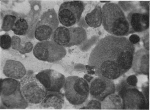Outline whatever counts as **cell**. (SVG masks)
Returning a JSON list of instances; mask_svg holds the SVG:
<instances>
[{
  "label": "cell",
  "instance_id": "cell-5",
  "mask_svg": "<svg viewBox=\"0 0 150 110\" xmlns=\"http://www.w3.org/2000/svg\"><path fill=\"white\" fill-rule=\"evenodd\" d=\"M64 88L66 98L73 105H81L88 99L89 85L85 79L76 76L68 77Z\"/></svg>",
  "mask_w": 150,
  "mask_h": 110
},
{
  "label": "cell",
  "instance_id": "cell-19",
  "mask_svg": "<svg viewBox=\"0 0 150 110\" xmlns=\"http://www.w3.org/2000/svg\"><path fill=\"white\" fill-rule=\"evenodd\" d=\"M17 19V16L12 14L8 13L3 16L2 21L1 28L5 32L11 30Z\"/></svg>",
  "mask_w": 150,
  "mask_h": 110
},
{
  "label": "cell",
  "instance_id": "cell-2",
  "mask_svg": "<svg viewBox=\"0 0 150 110\" xmlns=\"http://www.w3.org/2000/svg\"><path fill=\"white\" fill-rule=\"evenodd\" d=\"M102 10V25L111 35L125 37L133 33L125 13L118 4L108 3Z\"/></svg>",
  "mask_w": 150,
  "mask_h": 110
},
{
  "label": "cell",
  "instance_id": "cell-10",
  "mask_svg": "<svg viewBox=\"0 0 150 110\" xmlns=\"http://www.w3.org/2000/svg\"><path fill=\"white\" fill-rule=\"evenodd\" d=\"M59 21L58 16L54 8L49 9L40 16L36 24L34 36L40 41L51 39L54 31L58 27Z\"/></svg>",
  "mask_w": 150,
  "mask_h": 110
},
{
  "label": "cell",
  "instance_id": "cell-18",
  "mask_svg": "<svg viewBox=\"0 0 150 110\" xmlns=\"http://www.w3.org/2000/svg\"><path fill=\"white\" fill-rule=\"evenodd\" d=\"M85 20L87 25L91 28H96L101 25L102 13L101 7L96 5L93 11L87 14Z\"/></svg>",
  "mask_w": 150,
  "mask_h": 110
},
{
  "label": "cell",
  "instance_id": "cell-24",
  "mask_svg": "<svg viewBox=\"0 0 150 110\" xmlns=\"http://www.w3.org/2000/svg\"><path fill=\"white\" fill-rule=\"evenodd\" d=\"M129 40L132 44L134 45V44L138 43L140 41V38L137 35L133 34L129 37Z\"/></svg>",
  "mask_w": 150,
  "mask_h": 110
},
{
  "label": "cell",
  "instance_id": "cell-3",
  "mask_svg": "<svg viewBox=\"0 0 150 110\" xmlns=\"http://www.w3.org/2000/svg\"><path fill=\"white\" fill-rule=\"evenodd\" d=\"M119 5L125 12L133 33L142 32L149 27V1H140L135 4L131 1H120Z\"/></svg>",
  "mask_w": 150,
  "mask_h": 110
},
{
  "label": "cell",
  "instance_id": "cell-17",
  "mask_svg": "<svg viewBox=\"0 0 150 110\" xmlns=\"http://www.w3.org/2000/svg\"><path fill=\"white\" fill-rule=\"evenodd\" d=\"M41 102V106L44 108L52 107L55 109H61L64 104L62 95L58 93L49 92Z\"/></svg>",
  "mask_w": 150,
  "mask_h": 110
},
{
  "label": "cell",
  "instance_id": "cell-21",
  "mask_svg": "<svg viewBox=\"0 0 150 110\" xmlns=\"http://www.w3.org/2000/svg\"><path fill=\"white\" fill-rule=\"evenodd\" d=\"M99 101L93 99L91 100L88 103L86 109H101L102 105Z\"/></svg>",
  "mask_w": 150,
  "mask_h": 110
},
{
  "label": "cell",
  "instance_id": "cell-6",
  "mask_svg": "<svg viewBox=\"0 0 150 110\" xmlns=\"http://www.w3.org/2000/svg\"><path fill=\"white\" fill-rule=\"evenodd\" d=\"M118 95L122 99V109H146L149 104L141 92L136 87L129 85L126 80H122L118 86Z\"/></svg>",
  "mask_w": 150,
  "mask_h": 110
},
{
  "label": "cell",
  "instance_id": "cell-8",
  "mask_svg": "<svg viewBox=\"0 0 150 110\" xmlns=\"http://www.w3.org/2000/svg\"><path fill=\"white\" fill-rule=\"evenodd\" d=\"M20 82L21 94L28 103L37 104L41 103L48 93L35 76H27Z\"/></svg>",
  "mask_w": 150,
  "mask_h": 110
},
{
  "label": "cell",
  "instance_id": "cell-13",
  "mask_svg": "<svg viewBox=\"0 0 150 110\" xmlns=\"http://www.w3.org/2000/svg\"><path fill=\"white\" fill-rule=\"evenodd\" d=\"M35 77L47 92L58 93L64 87L66 78L63 74L52 69L40 71Z\"/></svg>",
  "mask_w": 150,
  "mask_h": 110
},
{
  "label": "cell",
  "instance_id": "cell-9",
  "mask_svg": "<svg viewBox=\"0 0 150 110\" xmlns=\"http://www.w3.org/2000/svg\"><path fill=\"white\" fill-rule=\"evenodd\" d=\"M67 53L64 47L52 40L38 42L33 50V54L37 59L50 63L60 61Z\"/></svg>",
  "mask_w": 150,
  "mask_h": 110
},
{
  "label": "cell",
  "instance_id": "cell-20",
  "mask_svg": "<svg viewBox=\"0 0 150 110\" xmlns=\"http://www.w3.org/2000/svg\"><path fill=\"white\" fill-rule=\"evenodd\" d=\"M11 38L9 35L6 34L2 35L1 36V47L4 49H8L11 46Z\"/></svg>",
  "mask_w": 150,
  "mask_h": 110
},
{
  "label": "cell",
  "instance_id": "cell-12",
  "mask_svg": "<svg viewBox=\"0 0 150 110\" xmlns=\"http://www.w3.org/2000/svg\"><path fill=\"white\" fill-rule=\"evenodd\" d=\"M90 82L89 95L93 99L102 102L116 92V85L112 80L97 76L93 78Z\"/></svg>",
  "mask_w": 150,
  "mask_h": 110
},
{
  "label": "cell",
  "instance_id": "cell-14",
  "mask_svg": "<svg viewBox=\"0 0 150 110\" xmlns=\"http://www.w3.org/2000/svg\"><path fill=\"white\" fill-rule=\"evenodd\" d=\"M40 11L25 15L17 16V19L11 30L19 36H26L34 27L38 21Z\"/></svg>",
  "mask_w": 150,
  "mask_h": 110
},
{
  "label": "cell",
  "instance_id": "cell-4",
  "mask_svg": "<svg viewBox=\"0 0 150 110\" xmlns=\"http://www.w3.org/2000/svg\"><path fill=\"white\" fill-rule=\"evenodd\" d=\"M1 101L9 109H25L28 102L24 98L20 88V82L15 79L8 78L1 79Z\"/></svg>",
  "mask_w": 150,
  "mask_h": 110
},
{
  "label": "cell",
  "instance_id": "cell-7",
  "mask_svg": "<svg viewBox=\"0 0 150 110\" xmlns=\"http://www.w3.org/2000/svg\"><path fill=\"white\" fill-rule=\"evenodd\" d=\"M87 38L85 30L81 27H58L53 33L51 40L64 47L79 45Z\"/></svg>",
  "mask_w": 150,
  "mask_h": 110
},
{
  "label": "cell",
  "instance_id": "cell-23",
  "mask_svg": "<svg viewBox=\"0 0 150 110\" xmlns=\"http://www.w3.org/2000/svg\"><path fill=\"white\" fill-rule=\"evenodd\" d=\"M149 85H147L142 87L143 94L146 99V101L149 104Z\"/></svg>",
  "mask_w": 150,
  "mask_h": 110
},
{
  "label": "cell",
  "instance_id": "cell-22",
  "mask_svg": "<svg viewBox=\"0 0 150 110\" xmlns=\"http://www.w3.org/2000/svg\"><path fill=\"white\" fill-rule=\"evenodd\" d=\"M126 80L127 83L129 85L133 86V87H137V82H138V79L135 75H132L128 77Z\"/></svg>",
  "mask_w": 150,
  "mask_h": 110
},
{
  "label": "cell",
  "instance_id": "cell-11",
  "mask_svg": "<svg viewBox=\"0 0 150 110\" xmlns=\"http://www.w3.org/2000/svg\"><path fill=\"white\" fill-rule=\"evenodd\" d=\"M84 8L85 4L82 1H69L62 4L58 14L60 23L67 27L76 25L79 21Z\"/></svg>",
  "mask_w": 150,
  "mask_h": 110
},
{
  "label": "cell",
  "instance_id": "cell-1",
  "mask_svg": "<svg viewBox=\"0 0 150 110\" xmlns=\"http://www.w3.org/2000/svg\"><path fill=\"white\" fill-rule=\"evenodd\" d=\"M135 51L134 45L125 37L106 36L91 51L86 68L89 74L116 80L132 68Z\"/></svg>",
  "mask_w": 150,
  "mask_h": 110
},
{
  "label": "cell",
  "instance_id": "cell-15",
  "mask_svg": "<svg viewBox=\"0 0 150 110\" xmlns=\"http://www.w3.org/2000/svg\"><path fill=\"white\" fill-rule=\"evenodd\" d=\"M132 68L137 74L149 75V51L142 48L134 52Z\"/></svg>",
  "mask_w": 150,
  "mask_h": 110
},
{
  "label": "cell",
  "instance_id": "cell-16",
  "mask_svg": "<svg viewBox=\"0 0 150 110\" xmlns=\"http://www.w3.org/2000/svg\"><path fill=\"white\" fill-rule=\"evenodd\" d=\"M3 73L8 78L19 80L24 77L26 74V71L21 62L8 60L5 62Z\"/></svg>",
  "mask_w": 150,
  "mask_h": 110
}]
</instances>
